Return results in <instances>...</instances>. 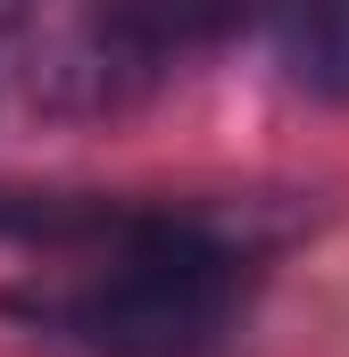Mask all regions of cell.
<instances>
[{
	"label": "cell",
	"mask_w": 349,
	"mask_h": 357,
	"mask_svg": "<svg viewBox=\"0 0 349 357\" xmlns=\"http://www.w3.org/2000/svg\"><path fill=\"white\" fill-rule=\"evenodd\" d=\"M250 17V0H91V25L133 50V59H167V50H200L216 33H233Z\"/></svg>",
	"instance_id": "2"
},
{
	"label": "cell",
	"mask_w": 349,
	"mask_h": 357,
	"mask_svg": "<svg viewBox=\"0 0 349 357\" xmlns=\"http://www.w3.org/2000/svg\"><path fill=\"white\" fill-rule=\"evenodd\" d=\"M274 42H283L291 84L325 91V100H349V0H283Z\"/></svg>",
	"instance_id": "3"
},
{
	"label": "cell",
	"mask_w": 349,
	"mask_h": 357,
	"mask_svg": "<svg viewBox=\"0 0 349 357\" xmlns=\"http://www.w3.org/2000/svg\"><path fill=\"white\" fill-rule=\"evenodd\" d=\"M242 258L191 225L100 216L67 241L17 307L91 357H208L233 324Z\"/></svg>",
	"instance_id": "1"
},
{
	"label": "cell",
	"mask_w": 349,
	"mask_h": 357,
	"mask_svg": "<svg viewBox=\"0 0 349 357\" xmlns=\"http://www.w3.org/2000/svg\"><path fill=\"white\" fill-rule=\"evenodd\" d=\"M25 8H34V0H0V25H17V17H25Z\"/></svg>",
	"instance_id": "4"
}]
</instances>
